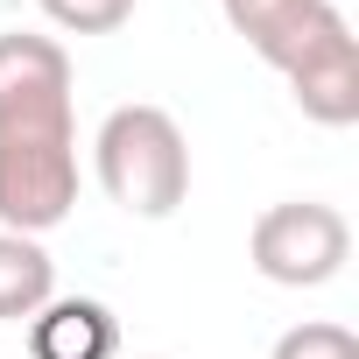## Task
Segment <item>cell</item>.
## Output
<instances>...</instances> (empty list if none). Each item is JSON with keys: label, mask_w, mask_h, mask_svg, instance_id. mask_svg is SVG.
<instances>
[{"label": "cell", "mask_w": 359, "mask_h": 359, "mask_svg": "<svg viewBox=\"0 0 359 359\" xmlns=\"http://www.w3.org/2000/svg\"><path fill=\"white\" fill-rule=\"evenodd\" d=\"M78 205L71 57L57 36H0V233L43 240Z\"/></svg>", "instance_id": "1"}, {"label": "cell", "mask_w": 359, "mask_h": 359, "mask_svg": "<svg viewBox=\"0 0 359 359\" xmlns=\"http://www.w3.org/2000/svg\"><path fill=\"white\" fill-rule=\"evenodd\" d=\"M247 254L275 289H324L352 261V226L324 198H289V205H268L254 219Z\"/></svg>", "instance_id": "3"}, {"label": "cell", "mask_w": 359, "mask_h": 359, "mask_svg": "<svg viewBox=\"0 0 359 359\" xmlns=\"http://www.w3.org/2000/svg\"><path fill=\"white\" fill-rule=\"evenodd\" d=\"M113 345H120V324L92 296H50L29 317V352L36 359H113Z\"/></svg>", "instance_id": "5"}, {"label": "cell", "mask_w": 359, "mask_h": 359, "mask_svg": "<svg viewBox=\"0 0 359 359\" xmlns=\"http://www.w3.org/2000/svg\"><path fill=\"white\" fill-rule=\"evenodd\" d=\"M219 15L282 78H296L303 64H317L338 43H352V22L338 15V0H219Z\"/></svg>", "instance_id": "4"}, {"label": "cell", "mask_w": 359, "mask_h": 359, "mask_svg": "<svg viewBox=\"0 0 359 359\" xmlns=\"http://www.w3.org/2000/svg\"><path fill=\"white\" fill-rule=\"evenodd\" d=\"M92 169H99V191L127 212V219H169L176 205L191 198V148L184 127H176L169 106H113L99 120L92 141Z\"/></svg>", "instance_id": "2"}, {"label": "cell", "mask_w": 359, "mask_h": 359, "mask_svg": "<svg viewBox=\"0 0 359 359\" xmlns=\"http://www.w3.org/2000/svg\"><path fill=\"white\" fill-rule=\"evenodd\" d=\"M57 296V261L29 233H0V324H22Z\"/></svg>", "instance_id": "7"}, {"label": "cell", "mask_w": 359, "mask_h": 359, "mask_svg": "<svg viewBox=\"0 0 359 359\" xmlns=\"http://www.w3.org/2000/svg\"><path fill=\"white\" fill-rule=\"evenodd\" d=\"M36 8H43L64 36H113V29H127L134 0H36Z\"/></svg>", "instance_id": "9"}, {"label": "cell", "mask_w": 359, "mask_h": 359, "mask_svg": "<svg viewBox=\"0 0 359 359\" xmlns=\"http://www.w3.org/2000/svg\"><path fill=\"white\" fill-rule=\"evenodd\" d=\"M268 359H359V338H352L345 324L310 317V324H289V331L275 338V352H268Z\"/></svg>", "instance_id": "8"}, {"label": "cell", "mask_w": 359, "mask_h": 359, "mask_svg": "<svg viewBox=\"0 0 359 359\" xmlns=\"http://www.w3.org/2000/svg\"><path fill=\"white\" fill-rule=\"evenodd\" d=\"M289 92H296L303 120H317V127H352V120H359V36L338 43L331 57L303 64V71L289 78Z\"/></svg>", "instance_id": "6"}]
</instances>
